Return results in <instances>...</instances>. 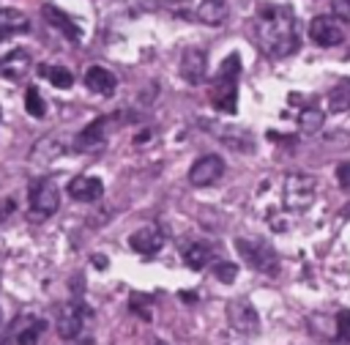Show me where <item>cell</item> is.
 Returning a JSON list of instances; mask_svg holds the SVG:
<instances>
[{
    "mask_svg": "<svg viewBox=\"0 0 350 345\" xmlns=\"http://www.w3.org/2000/svg\"><path fill=\"white\" fill-rule=\"evenodd\" d=\"M260 49L271 58H287L298 49V25L287 5L262 3L252 22Z\"/></svg>",
    "mask_w": 350,
    "mask_h": 345,
    "instance_id": "6da1fadb",
    "label": "cell"
},
{
    "mask_svg": "<svg viewBox=\"0 0 350 345\" xmlns=\"http://www.w3.org/2000/svg\"><path fill=\"white\" fill-rule=\"evenodd\" d=\"M238 77H241V60L238 55H230L219 74H216V82H213V93H211V101L219 112H235L238 107Z\"/></svg>",
    "mask_w": 350,
    "mask_h": 345,
    "instance_id": "7a4b0ae2",
    "label": "cell"
},
{
    "mask_svg": "<svg viewBox=\"0 0 350 345\" xmlns=\"http://www.w3.org/2000/svg\"><path fill=\"white\" fill-rule=\"evenodd\" d=\"M314 194H317V178L309 175V172H290L284 178V186H282V200H284V208L287 211H306L312 203H314Z\"/></svg>",
    "mask_w": 350,
    "mask_h": 345,
    "instance_id": "3957f363",
    "label": "cell"
},
{
    "mask_svg": "<svg viewBox=\"0 0 350 345\" xmlns=\"http://www.w3.org/2000/svg\"><path fill=\"white\" fill-rule=\"evenodd\" d=\"M235 249L246 260V266H252L254 271L268 274V277H273L279 271V257L268 244L254 241V238H235Z\"/></svg>",
    "mask_w": 350,
    "mask_h": 345,
    "instance_id": "277c9868",
    "label": "cell"
},
{
    "mask_svg": "<svg viewBox=\"0 0 350 345\" xmlns=\"http://www.w3.org/2000/svg\"><path fill=\"white\" fill-rule=\"evenodd\" d=\"M60 208V192L52 178H36L30 186V219H49Z\"/></svg>",
    "mask_w": 350,
    "mask_h": 345,
    "instance_id": "5b68a950",
    "label": "cell"
},
{
    "mask_svg": "<svg viewBox=\"0 0 350 345\" xmlns=\"http://www.w3.org/2000/svg\"><path fill=\"white\" fill-rule=\"evenodd\" d=\"M227 320H230V326H232L238 334H246V337L257 334V329H260L257 309L252 307L249 298H232V301L227 304Z\"/></svg>",
    "mask_w": 350,
    "mask_h": 345,
    "instance_id": "8992f818",
    "label": "cell"
},
{
    "mask_svg": "<svg viewBox=\"0 0 350 345\" xmlns=\"http://www.w3.org/2000/svg\"><path fill=\"white\" fill-rule=\"evenodd\" d=\"M221 175H224V159L216 156V153L200 156V159L191 164V170H189V181H191L194 186H211V183H216Z\"/></svg>",
    "mask_w": 350,
    "mask_h": 345,
    "instance_id": "52a82bcc",
    "label": "cell"
},
{
    "mask_svg": "<svg viewBox=\"0 0 350 345\" xmlns=\"http://www.w3.org/2000/svg\"><path fill=\"white\" fill-rule=\"evenodd\" d=\"M309 38L317 44V47H336L342 44L345 33H342V25L336 16H314L309 22Z\"/></svg>",
    "mask_w": 350,
    "mask_h": 345,
    "instance_id": "ba28073f",
    "label": "cell"
},
{
    "mask_svg": "<svg viewBox=\"0 0 350 345\" xmlns=\"http://www.w3.org/2000/svg\"><path fill=\"white\" fill-rule=\"evenodd\" d=\"M208 74V55L200 47H186L180 55V77L189 85H200Z\"/></svg>",
    "mask_w": 350,
    "mask_h": 345,
    "instance_id": "9c48e42d",
    "label": "cell"
},
{
    "mask_svg": "<svg viewBox=\"0 0 350 345\" xmlns=\"http://www.w3.org/2000/svg\"><path fill=\"white\" fill-rule=\"evenodd\" d=\"M85 318H88V309L82 304H66L57 309V334L63 340H74L79 337L82 326H85Z\"/></svg>",
    "mask_w": 350,
    "mask_h": 345,
    "instance_id": "30bf717a",
    "label": "cell"
},
{
    "mask_svg": "<svg viewBox=\"0 0 350 345\" xmlns=\"http://www.w3.org/2000/svg\"><path fill=\"white\" fill-rule=\"evenodd\" d=\"M129 246L139 255H156L164 246V230L159 225H145L129 235Z\"/></svg>",
    "mask_w": 350,
    "mask_h": 345,
    "instance_id": "8fae6325",
    "label": "cell"
},
{
    "mask_svg": "<svg viewBox=\"0 0 350 345\" xmlns=\"http://www.w3.org/2000/svg\"><path fill=\"white\" fill-rule=\"evenodd\" d=\"M68 194H71L74 200H79V203H96V200H101V194H104V183H101V178H96V175H77V178H71V183H68Z\"/></svg>",
    "mask_w": 350,
    "mask_h": 345,
    "instance_id": "7c38bea8",
    "label": "cell"
},
{
    "mask_svg": "<svg viewBox=\"0 0 350 345\" xmlns=\"http://www.w3.org/2000/svg\"><path fill=\"white\" fill-rule=\"evenodd\" d=\"M107 126H109V118H96L93 123H88L79 134H77V140H74V148L77 151H93V148H98V145H104V140H107Z\"/></svg>",
    "mask_w": 350,
    "mask_h": 345,
    "instance_id": "4fadbf2b",
    "label": "cell"
},
{
    "mask_svg": "<svg viewBox=\"0 0 350 345\" xmlns=\"http://www.w3.org/2000/svg\"><path fill=\"white\" fill-rule=\"evenodd\" d=\"M30 52L27 49H11L8 55H3L0 58V74L5 77V79H22L27 71H30Z\"/></svg>",
    "mask_w": 350,
    "mask_h": 345,
    "instance_id": "5bb4252c",
    "label": "cell"
},
{
    "mask_svg": "<svg viewBox=\"0 0 350 345\" xmlns=\"http://www.w3.org/2000/svg\"><path fill=\"white\" fill-rule=\"evenodd\" d=\"M85 85H88V90H93L98 96H112L118 88V77L104 66H90L85 71Z\"/></svg>",
    "mask_w": 350,
    "mask_h": 345,
    "instance_id": "9a60e30c",
    "label": "cell"
},
{
    "mask_svg": "<svg viewBox=\"0 0 350 345\" xmlns=\"http://www.w3.org/2000/svg\"><path fill=\"white\" fill-rule=\"evenodd\" d=\"M63 151H66V145L60 142V137L49 134V137H41V140L33 145V151H30V162H33V164H49V162L57 159Z\"/></svg>",
    "mask_w": 350,
    "mask_h": 345,
    "instance_id": "2e32d148",
    "label": "cell"
},
{
    "mask_svg": "<svg viewBox=\"0 0 350 345\" xmlns=\"http://www.w3.org/2000/svg\"><path fill=\"white\" fill-rule=\"evenodd\" d=\"M27 27H30L27 14H22L19 8H0V38L16 36V33H22Z\"/></svg>",
    "mask_w": 350,
    "mask_h": 345,
    "instance_id": "e0dca14e",
    "label": "cell"
},
{
    "mask_svg": "<svg viewBox=\"0 0 350 345\" xmlns=\"http://www.w3.org/2000/svg\"><path fill=\"white\" fill-rule=\"evenodd\" d=\"M41 11H44V19H46L52 27H57V30H60L63 36H68L71 41H79V27L71 22V16H66V14L57 11L55 5H44Z\"/></svg>",
    "mask_w": 350,
    "mask_h": 345,
    "instance_id": "ac0fdd59",
    "label": "cell"
},
{
    "mask_svg": "<svg viewBox=\"0 0 350 345\" xmlns=\"http://www.w3.org/2000/svg\"><path fill=\"white\" fill-rule=\"evenodd\" d=\"M211 255H213L211 246L202 244V241H191V244L183 246V263H186L189 268H194V271L205 268V266L211 263Z\"/></svg>",
    "mask_w": 350,
    "mask_h": 345,
    "instance_id": "d6986e66",
    "label": "cell"
},
{
    "mask_svg": "<svg viewBox=\"0 0 350 345\" xmlns=\"http://www.w3.org/2000/svg\"><path fill=\"white\" fill-rule=\"evenodd\" d=\"M197 19L202 25H221L227 19V3L224 0H202L197 5Z\"/></svg>",
    "mask_w": 350,
    "mask_h": 345,
    "instance_id": "ffe728a7",
    "label": "cell"
},
{
    "mask_svg": "<svg viewBox=\"0 0 350 345\" xmlns=\"http://www.w3.org/2000/svg\"><path fill=\"white\" fill-rule=\"evenodd\" d=\"M44 329H46V323L41 318H25L22 329L16 331V345H38Z\"/></svg>",
    "mask_w": 350,
    "mask_h": 345,
    "instance_id": "44dd1931",
    "label": "cell"
},
{
    "mask_svg": "<svg viewBox=\"0 0 350 345\" xmlns=\"http://www.w3.org/2000/svg\"><path fill=\"white\" fill-rule=\"evenodd\" d=\"M328 107H331V112H347L350 110V77L339 79L328 90Z\"/></svg>",
    "mask_w": 350,
    "mask_h": 345,
    "instance_id": "7402d4cb",
    "label": "cell"
},
{
    "mask_svg": "<svg viewBox=\"0 0 350 345\" xmlns=\"http://www.w3.org/2000/svg\"><path fill=\"white\" fill-rule=\"evenodd\" d=\"M41 77H46L55 88H71L74 85V74L66 66H41Z\"/></svg>",
    "mask_w": 350,
    "mask_h": 345,
    "instance_id": "603a6c76",
    "label": "cell"
},
{
    "mask_svg": "<svg viewBox=\"0 0 350 345\" xmlns=\"http://www.w3.org/2000/svg\"><path fill=\"white\" fill-rule=\"evenodd\" d=\"M323 110L320 107H304L301 110V115H298V126H301V131H306V134H312V131H317L320 126H323Z\"/></svg>",
    "mask_w": 350,
    "mask_h": 345,
    "instance_id": "cb8c5ba5",
    "label": "cell"
},
{
    "mask_svg": "<svg viewBox=\"0 0 350 345\" xmlns=\"http://www.w3.org/2000/svg\"><path fill=\"white\" fill-rule=\"evenodd\" d=\"M25 110L33 115V118H44L46 115V101L41 99V93H38V88H27V93H25Z\"/></svg>",
    "mask_w": 350,
    "mask_h": 345,
    "instance_id": "d4e9b609",
    "label": "cell"
},
{
    "mask_svg": "<svg viewBox=\"0 0 350 345\" xmlns=\"http://www.w3.org/2000/svg\"><path fill=\"white\" fill-rule=\"evenodd\" d=\"M336 340L350 342V309H339L336 315Z\"/></svg>",
    "mask_w": 350,
    "mask_h": 345,
    "instance_id": "484cf974",
    "label": "cell"
},
{
    "mask_svg": "<svg viewBox=\"0 0 350 345\" xmlns=\"http://www.w3.org/2000/svg\"><path fill=\"white\" fill-rule=\"evenodd\" d=\"M235 274H238V266H232V263H227V260H221V263L213 266V277L221 279V282H232Z\"/></svg>",
    "mask_w": 350,
    "mask_h": 345,
    "instance_id": "4316f807",
    "label": "cell"
},
{
    "mask_svg": "<svg viewBox=\"0 0 350 345\" xmlns=\"http://www.w3.org/2000/svg\"><path fill=\"white\" fill-rule=\"evenodd\" d=\"M331 11L339 22H350V0H331Z\"/></svg>",
    "mask_w": 350,
    "mask_h": 345,
    "instance_id": "83f0119b",
    "label": "cell"
},
{
    "mask_svg": "<svg viewBox=\"0 0 350 345\" xmlns=\"http://www.w3.org/2000/svg\"><path fill=\"white\" fill-rule=\"evenodd\" d=\"M336 183H339L342 189H350V162H342V164L336 167Z\"/></svg>",
    "mask_w": 350,
    "mask_h": 345,
    "instance_id": "f1b7e54d",
    "label": "cell"
},
{
    "mask_svg": "<svg viewBox=\"0 0 350 345\" xmlns=\"http://www.w3.org/2000/svg\"><path fill=\"white\" fill-rule=\"evenodd\" d=\"M16 211V203H14V197H5V200H0V222H5L11 214Z\"/></svg>",
    "mask_w": 350,
    "mask_h": 345,
    "instance_id": "f546056e",
    "label": "cell"
},
{
    "mask_svg": "<svg viewBox=\"0 0 350 345\" xmlns=\"http://www.w3.org/2000/svg\"><path fill=\"white\" fill-rule=\"evenodd\" d=\"M345 216H350V205H347V208H345Z\"/></svg>",
    "mask_w": 350,
    "mask_h": 345,
    "instance_id": "4dcf8cb0",
    "label": "cell"
},
{
    "mask_svg": "<svg viewBox=\"0 0 350 345\" xmlns=\"http://www.w3.org/2000/svg\"><path fill=\"white\" fill-rule=\"evenodd\" d=\"M164 3H178V0H164Z\"/></svg>",
    "mask_w": 350,
    "mask_h": 345,
    "instance_id": "1f68e13d",
    "label": "cell"
},
{
    "mask_svg": "<svg viewBox=\"0 0 350 345\" xmlns=\"http://www.w3.org/2000/svg\"><path fill=\"white\" fill-rule=\"evenodd\" d=\"M156 345H164V342H156Z\"/></svg>",
    "mask_w": 350,
    "mask_h": 345,
    "instance_id": "d6a6232c",
    "label": "cell"
}]
</instances>
